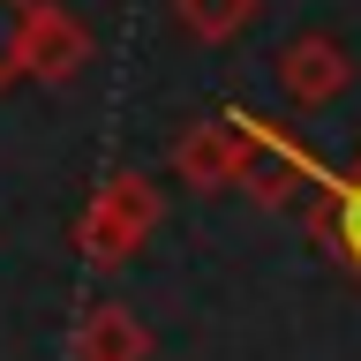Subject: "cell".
<instances>
[{"instance_id":"9c48e42d","label":"cell","mask_w":361,"mask_h":361,"mask_svg":"<svg viewBox=\"0 0 361 361\" xmlns=\"http://www.w3.org/2000/svg\"><path fill=\"white\" fill-rule=\"evenodd\" d=\"M30 8H38V0H0V90L23 83V38H30Z\"/></svg>"},{"instance_id":"6da1fadb","label":"cell","mask_w":361,"mask_h":361,"mask_svg":"<svg viewBox=\"0 0 361 361\" xmlns=\"http://www.w3.org/2000/svg\"><path fill=\"white\" fill-rule=\"evenodd\" d=\"M158 219H166V196L151 173H106L90 188V203L75 211V256L90 271H121L158 233Z\"/></svg>"},{"instance_id":"8992f818","label":"cell","mask_w":361,"mask_h":361,"mask_svg":"<svg viewBox=\"0 0 361 361\" xmlns=\"http://www.w3.org/2000/svg\"><path fill=\"white\" fill-rule=\"evenodd\" d=\"M309 233H316V248H324L346 279H361V151H354L346 173H331V188H316Z\"/></svg>"},{"instance_id":"52a82bcc","label":"cell","mask_w":361,"mask_h":361,"mask_svg":"<svg viewBox=\"0 0 361 361\" xmlns=\"http://www.w3.org/2000/svg\"><path fill=\"white\" fill-rule=\"evenodd\" d=\"M75 361H151V324L128 301H83V316H75Z\"/></svg>"},{"instance_id":"ba28073f","label":"cell","mask_w":361,"mask_h":361,"mask_svg":"<svg viewBox=\"0 0 361 361\" xmlns=\"http://www.w3.org/2000/svg\"><path fill=\"white\" fill-rule=\"evenodd\" d=\"M166 8H173V23L196 45H233L248 23L264 16V0H166Z\"/></svg>"},{"instance_id":"7a4b0ae2","label":"cell","mask_w":361,"mask_h":361,"mask_svg":"<svg viewBox=\"0 0 361 361\" xmlns=\"http://www.w3.org/2000/svg\"><path fill=\"white\" fill-rule=\"evenodd\" d=\"M241 113V106H233ZM241 128H248V143H256V166H248V196L264 203V211H286L301 188H331V166L301 143V135L286 128V121H271V113H241Z\"/></svg>"},{"instance_id":"3957f363","label":"cell","mask_w":361,"mask_h":361,"mask_svg":"<svg viewBox=\"0 0 361 361\" xmlns=\"http://www.w3.org/2000/svg\"><path fill=\"white\" fill-rule=\"evenodd\" d=\"M248 166H256V143H248L241 113H211V121H196V128L173 143V180H180V188H196V196L241 188Z\"/></svg>"},{"instance_id":"277c9868","label":"cell","mask_w":361,"mask_h":361,"mask_svg":"<svg viewBox=\"0 0 361 361\" xmlns=\"http://www.w3.org/2000/svg\"><path fill=\"white\" fill-rule=\"evenodd\" d=\"M271 75H279V90H286L301 113H316V106H338V98L354 90V53H346L331 30H293V38L271 53Z\"/></svg>"},{"instance_id":"5b68a950","label":"cell","mask_w":361,"mask_h":361,"mask_svg":"<svg viewBox=\"0 0 361 361\" xmlns=\"http://www.w3.org/2000/svg\"><path fill=\"white\" fill-rule=\"evenodd\" d=\"M83 68H90V23L75 8H61V0H38L30 38H23V75L53 90V83H75Z\"/></svg>"}]
</instances>
